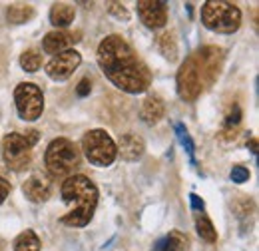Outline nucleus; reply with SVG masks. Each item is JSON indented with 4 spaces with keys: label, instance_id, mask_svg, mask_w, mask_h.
Returning <instances> with one entry per match:
<instances>
[{
    "label": "nucleus",
    "instance_id": "nucleus-1",
    "mask_svg": "<svg viewBox=\"0 0 259 251\" xmlns=\"http://www.w3.org/2000/svg\"><path fill=\"white\" fill-rule=\"evenodd\" d=\"M98 64L106 78L128 94H140L150 88L152 74L126 38L118 34L106 36L98 46Z\"/></svg>",
    "mask_w": 259,
    "mask_h": 251
},
{
    "label": "nucleus",
    "instance_id": "nucleus-2",
    "mask_svg": "<svg viewBox=\"0 0 259 251\" xmlns=\"http://www.w3.org/2000/svg\"><path fill=\"white\" fill-rule=\"evenodd\" d=\"M62 199L70 205V212L62 216V223L70 227H84L94 218L98 189L86 176H70L62 184Z\"/></svg>",
    "mask_w": 259,
    "mask_h": 251
},
{
    "label": "nucleus",
    "instance_id": "nucleus-3",
    "mask_svg": "<svg viewBox=\"0 0 259 251\" xmlns=\"http://www.w3.org/2000/svg\"><path fill=\"white\" fill-rule=\"evenodd\" d=\"M44 163H46V170H48L50 178L62 180V178L70 176L78 168V163H80V152H78V148H76L74 142H70L66 138H56L46 148Z\"/></svg>",
    "mask_w": 259,
    "mask_h": 251
},
{
    "label": "nucleus",
    "instance_id": "nucleus-4",
    "mask_svg": "<svg viewBox=\"0 0 259 251\" xmlns=\"http://www.w3.org/2000/svg\"><path fill=\"white\" fill-rule=\"evenodd\" d=\"M201 22L207 30L231 34L241 24V10L224 0H207L201 6Z\"/></svg>",
    "mask_w": 259,
    "mask_h": 251
},
{
    "label": "nucleus",
    "instance_id": "nucleus-5",
    "mask_svg": "<svg viewBox=\"0 0 259 251\" xmlns=\"http://www.w3.org/2000/svg\"><path fill=\"white\" fill-rule=\"evenodd\" d=\"M82 150H84L86 159L100 168L114 163V159L118 156L116 142L112 140V136L106 130H90L82 138Z\"/></svg>",
    "mask_w": 259,
    "mask_h": 251
},
{
    "label": "nucleus",
    "instance_id": "nucleus-6",
    "mask_svg": "<svg viewBox=\"0 0 259 251\" xmlns=\"http://www.w3.org/2000/svg\"><path fill=\"white\" fill-rule=\"evenodd\" d=\"M2 157L8 165V170L22 172L32 161V146L24 140L22 134H6L2 140Z\"/></svg>",
    "mask_w": 259,
    "mask_h": 251
},
{
    "label": "nucleus",
    "instance_id": "nucleus-7",
    "mask_svg": "<svg viewBox=\"0 0 259 251\" xmlns=\"http://www.w3.org/2000/svg\"><path fill=\"white\" fill-rule=\"evenodd\" d=\"M16 112L22 120H38L44 112V96L42 90L32 82H22L14 90Z\"/></svg>",
    "mask_w": 259,
    "mask_h": 251
},
{
    "label": "nucleus",
    "instance_id": "nucleus-8",
    "mask_svg": "<svg viewBox=\"0 0 259 251\" xmlns=\"http://www.w3.org/2000/svg\"><path fill=\"white\" fill-rule=\"evenodd\" d=\"M197 66V74H199V80H201V88H209L220 72H222V64H224V50L220 46H203L199 48L195 54H192Z\"/></svg>",
    "mask_w": 259,
    "mask_h": 251
},
{
    "label": "nucleus",
    "instance_id": "nucleus-9",
    "mask_svg": "<svg viewBox=\"0 0 259 251\" xmlns=\"http://www.w3.org/2000/svg\"><path fill=\"white\" fill-rule=\"evenodd\" d=\"M201 90L203 88H201V80L197 74V66H195L194 56H190L178 70V94L182 100L192 102L201 94Z\"/></svg>",
    "mask_w": 259,
    "mask_h": 251
},
{
    "label": "nucleus",
    "instance_id": "nucleus-10",
    "mask_svg": "<svg viewBox=\"0 0 259 251\" xmlns=\"http://www.w3.org/2000/svg\"><path fill=\"white\" fill-rule=\"evenodd\" d=\"M80 64H82V56L76 50H66L50 58V62L46 64V74L56 82H64L74 74V70Z\"/></svg>",
    "mask_w": 259,
    "mask_h": 251
},
{
    "label": "nucleus",
    "instance_id": "nucleus-11",
    "mask_svg": "<svg viewBox=\"0 0 259 251\" xmlns=\"http://www.w3.org/2000/svg\"><path fill=\"white\" fill-rule=\"evenodd\" d=\"M138 14L148 28H162L167 24V4L162 0H140Z\"/></svg>",
    "mask_w": 259,
    "mask_h": 251
},
{
    "label": "nucleus",
    "instance_id": "nucleus-12",
    "mask_svg": "<svg viewBox=\"0 0 259 251\" xmlns=\"http://www.w3.org/2000/svg\"><path fill=\"white\" fill-rule=\"evenodd\" d=\"M22 191H24V195H26L30 201L42 203V201H46V199L50 197V193H52V184H50V180H48L44 174H32V176L24 182Z\"/></svg>",
    "mask_w": 259,
    "mask_h": 251
},
{
    "label": "nucleus",
    "instance_id": "nucleus-13",
    "mask_svg": "<svg viewBox=\"0 0 259 251\" xmlns=\"http://www.w3.org/2000/svg\"><path fill=\"white\" fill-rule=\"evenodd\" d=\"M78 38H80V34H72V32H66V30H52L44 36L42 48L48 54H60V52L70 50V46L76 44Z\"/></svg>",
    "mask_w": 259,
    "mask_h": 251
},
{
    "label": "nucleus",
    "instance_id": "nucleus-14",
    "mask_svg": "<svg viewBox=\"0 0 259 251\" xmlns=\"http://www.w3.org/2000/svg\"><path fill=\"white\" fill-rule=\"evenodd\" d=\"M116 148H118V154L122 156V159H126V161H138L146 152L144 140L140 136H136V134L120 136V142H118Z\"/></svg>",
    "mask_w": 259,
    "mask_h": 251
},
{
    "label": "nucleus",
    "instance_id": "nucleus-15",
    "mask_svg": "<svg viewBox=\"0 0 259 251\" xmlns=\"http://www.w3.org/2000/svg\"><path fill=\"white\" fill-rule=\"evenodd\" d=\"M165 114V104L158 94H150L144 102H142V108H140V116L146 124H158Z\"/></svg>",
    "mask_w": 259,
    "mask_h": 251
},
{
    "label": "nucleus",
    "instance_id": "nucleus-16",
    "mask_svg": "<svg viewBox=\"0 0 259 251\" xmlns=\"http://www.w3.org/2000/svg\"><path fill=\"white\" fill-rule=\"evenodd\" d=\"M186 245H188V237H186L182 231L174 229V231H169L165 237H162V239L154 245L152 251H184Z\"/></svg>",
    "mask_w": 259,
    "mask_h": 251
},
{
    "label": "nucleus",
    "instance_id": "nucleus-17",
    "mask_svg": "<svg viewBox=\"0 0 259 251\" xmlns=\"http://www.w3.org/2000/svg\"><path fill=\"white\" fill-rule=\"evenodd\" d=\"M74 16H76V12H74V6H70V4H62L60 2V4H54L50 8V22L56 28L70 26L74 22Z\"/></svg>",
    "mask_w": 259,
    "mask_h": 251
},
{
    "label": "nucleus",
    "instance_id": "nucleus-18",
    "mask_svg": "<svg viewBox=\"0 0 259 251\" xmlns=\"http://www.w3.org/2000/svg\"><path fill=\"white\" fill-rule=\"evenodd\" d=\"M158 46H160V52H162V56L165 60H169V62H176L178 60L180 48H178V40H176V32L174 30L163 32L162 36H160Z\"/></svg>",
    "mask_w": 259,
    "mask_h": 251
},
{
    "label": "nucleus",
    "instance_id": "nucleus-19",
    "mask_svg": "<svg viewBox=\"0 0 259 251\" xmlns=\"http://www.w3.org/2000/svg\"><path fill=\"white\" fill-rule=\"evenodd\" d=\"M34 16V8L30 4H12L6 10V18L10 24H24Z\"/></svg>",
    "mask_w": 259,
    "mask_h": 251
},
{
    "label": "nucleus",
    "instance_id": "nucleus-20",
    "mask_svg": "<svg viewBox=\"0 0 259 251\" xmlns=\"http://www.w3.org/2000/svg\"><path fill=\"white\" fill-rule=\"evenodd\" d=\"M195 229H197V235L207 243H213L218 239V231H215L213 223L209 221V218L205 214H197L195 216Z\"/></svg>",
    "mask_w": 259,
    "mask_h": 251
},
{
    "label": "nucleus",
    "instance_id": "nucleus-21",
    "mask_svg": "<svg viewBox=\"0 0 259 251\" xmlns=\"http://www.w3.org/2000/svg\"><path fill=\"white\" fill-rule=\"evenodd\" d=\"M14 251H40V239L32 229L22 231L14 239Z\"/></svg>",
    "mask_w": 259,
    "mask_h": 251
},
{
    "label": "nucleus",
    "instance_id": "nucleus-22",
    "mask_svg": "<svg viewBox=\"0 0 259 251\" xmlns=\"http://www.w3.org/2000/svg\"><path fill=\"white\" fill-rule=\"evenodd\" d=\"M40 64H42V58H40V54H38L36 50H26V52L20 56V66H22V70H26V72H36V70L40 68Z\"/></svg>",
    "mask_w": 259,
    "mask_h": 251
},
{
    "label": "nucleus",
    "instance_id": "nucleus-23",
    "mask_svg": "<svg viewBox=\"0 0 259 251\" xmlns=\"http://www.w3.org/2000/svg\"><path fill=\"white\" fill-rule=\"evenodd\" d=\"M176 134H178V138H180V144L186 148L188 156L194 159V142H192V138H190V134H188V130H186V126L176 124Z\"/></svg>",
    "mask_w": 259,
    "mask_h": 251
},
{
    "label": "nucleus",
    "instance_id": "nucleus-24",
    "mask_svg": "<svg viewBox=\"0 0 259 251\" xmlns=\"http://www.w3.org/2000/svg\"><path fill=\"white\" fill-rule=\"evenodd\" d=\"M229 178H231L233 184H243V182L249 180V172H247V168H243V165H233Z\"/></svg>",
    "mask_w": 259,
    "mask_h": 251
},
{
    "label": "nucleus",
    "instance_id": "nucleus-25",
    "mask_svg": "<svg viewBox=\"0 0 259 251\" xmlns=\"http://www.w3.org/2000/svg\"><path fill=\"white\" fill-rule=\"evenodd\" d=\"M108 10H110L112 16H116L120 20H130V12L122 2H108Z\"/></svg>",
    "mask_w": 259,
    "mask_h": 251
},
{
    "label": "nucleus",
    "instance_id": "nucleus-26",
    "mask_svg": "<svg viewBox=\"0 0 259 251\" xmlns=\"http://www.w3.org/2000/svg\"><path fill=\"white\" fill-rule=\"evenodd\" d=\"M90 88H92L90 80L84 78V80H80V84H78V88H76V94L80 96V98H86V96L90 94Z\"/></svg>",
    "mask_w": 259,
    "mask_h": 251
},
{
    "label": "nucleus",
    "instance_id": "nucleus-27",
    "mask_svg": "<svg viewBox=\"0 0 259 251\" xmlns=\"http://www.w3.org/2000/svg\"><path fill=\"white\" fill-rule=\"evenodd\" d=\"M190 203H192V210H195V212H203V207H205V203H203V199L199 197V195H195V193H192L190 195Z\"/></svg>",
    "mask_w": 259,
    "mask_h": 251
},
{
    "label": "nucleus",
    "instance_id": "nucleus-28",
    "mask_svg": "<svg viewBox=\"0 0 259 251\" xmlns=\"http://www.w3.org/2000/svg\"><path fill=\"white\" fill-rule=\"evenodd\" d=\"M8 193H10V184L4 178H0V203L8 197Z\"/></svg>",
    "mask_w": 259,
    "mask_h": 251
},
{
    "label": "nucleus",
    "instance_id": "nucleus-29",
    "mask_svg": "<svg viewBox=\"0 0 259 251\" xmlns=\"http://www.w3.org/2000/svg\"><path fill=\"white\" fill-rule=\"evenodd\" d=\"M22 136H24V140H26V142H28L32 148L36 146V144H38V138H40L36 130H28V132H26V134H22Z\"/></svg>",
    "mask_w": 259,
    "mask_h": 251
},
{
    "label": "nucleus",
    "instance_id": "nucleus-30",
    "mask_svg": "<svg viewBox=\"0 0 259 251\" xmlns=\"http://www.w3.org/2000/svg\"><path fill=\"white\" fill-rule=\"evenodd\" d=\"M249 146H251V152H253V154H255V152H257V140H255V138H253V140H251V144H249Z\"/></svg>",
    "mask_w": 259,
    "mask_h": 251
}]
</instances>
